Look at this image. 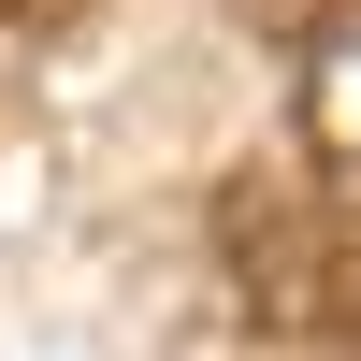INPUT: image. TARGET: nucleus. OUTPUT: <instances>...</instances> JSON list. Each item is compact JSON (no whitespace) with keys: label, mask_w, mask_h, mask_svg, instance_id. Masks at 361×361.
<instances>
[{"label":"nucleus","mask_w":361,"mask_h":361,"mask_svg":"<svg viewBox=\"0 0 361 361\" xmlns=\"http://www.w3.org/2000/svg\"><path fill=\"white\" fill-rule=\"evenodd\" d=\"M15 15H29V29H58V15H73V0H15Z\"/></svg>","instance_id":"nucleus-5"},{"label":"nucleus","mask_w":361,"mask_h":361,"mask_svg":"<svg viewBox=\"0 0 361 361\" xmlns=\"http://www.w3.org/2000/svg\"><path fill=\"white\" fill-rule=\"evenodd\" d=\"M304 159L333 188H361V0L304 44Z\"/></svg>","instance_id":"nucleus-2"},{"label":"nucleus","mask_w":361,"mask_h":361,"mask_svg":"<svg viewBox=\"0 0 361 361\" xmlns=\"http://www.w3.org/2000/svg\"><path fill=\"white\" fill-rule=\"evenodd\" d=\"M29 116V58H15V29H0V130Z\"/></svg>","instance_id":"nucleus-4"},{"label":"nucleus","mask_w":361,"mask_h":361,"mask_svg":"<svg viewBox=\"0 0 361 361\" xmlns=\"http://www.w3.org/2000/svg\"><path fill=\"white\" fill-rule=\"evenodd\" d=\"M217 231H231V289H246V318H260V333L361 318V246L318 217L304 188H289V173H246V188L217 202Z\"/></svg>","instance_id":"nucleus-1"},{"label":"nucleus","mask_w":361,"mask_h":361,"mask_svg":"<svg viewBox=\"0 0 361 361\" xmlns=\"http://www.w3.org/2000/svg\"><path fill=\"white\" fill-rule=\"evenodd\" d=\"M231 15H246V29H260V44H318V29H333V15H347V0H231Z\"/></svg>","instance_id":"nucleus-3"}]
</instances>
